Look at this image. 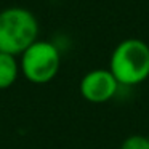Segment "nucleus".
Listing matches in <instances>:
<instances>
[{"instance_id": "obj_4", "label": "nucleus", "mask_w": 149, "mask_h": 149, "mask_svg": "<svg viewBox=\"0 0 149 149\" xmlns=\"http://www.w3.org/2000/svg\"><path fill=\"white\" fill-rule=\"evenodd\" d=\"M119 82L109 69H93L82 77L79 90L84 100L93 104L111 101L119 91Z\"/></svg>"}, {"instance_id": "obj_3", "label": "nucleus", "mask_w": 149, "mask_h": 149, "mask_svg": "<svg viewBox=\"0 0 149 149\" xmlns=\"http://www.w3.org/2000/svg\"><path fill=\"white\" fill-rule=\"evenodd\" d=\"M61 68V53L58 47L47 40H36L19 58L21 74L36 85L52 82Z\"/></svg>"}, {"instance_id": "obj_5", "label": "nucleus", "mask_w": 149, "mask_h": 149, "mask_svg": "<svg viewBox=\"0 0 149 149\" xmlns=\"http://www.w3.org/2000/svg\"><path fill=\"white\" fill-rule=\"evenodd\" d=\"M19 72V61L16 56L0 52V90L10 88L16 82Z\"/></svg>"}, {"instance_id": "obj_2", "label": "nucleus", "mask_w": 149, "mask_h": 149, "mask_svg": "<svg viewBox=\"0 0 149 149\" xmlns=\"http://www.w3.org/2000/svg\"><path fill=\"white\" fill-rule=\"evenodd\" d=\"M109 71L120 87H135L149 79V45L141 39H125L114 48Z\"/></svg>"}, {"instance_id": "obj_1", "label": "nucleus", "mask_w": 149, "mask_h": 149, "mask_svg": "<svg viewBox=\"0 0 149 149\" xmlns=\"http://www.w3.org/2000/svg\"><path fill=\"white\" fill-rule=\"evenodd\" d=\"M39 21L31 10L10 7L0 11V52L21 56L39 40Z\"/></svg>"}, {"instance_id": "obj_6", "label": "nucleus", "mask_w": 149, "mask_h": 149, "mask_svg": "<svg viewBox=\"0 0 149 149\" xmlns=\"http://www.w3.org/2000/svg\"><path fill=\"white\" fill-rule=\"evenodd\" d=\"M120 149H149V138L139 133L130 135L122 141Z\"/></svg>"}, {"instance_id": "obj_7", "label": "nucleus", "mask_w": 149, "mask_h": 149, "mask_svg": "<svg viewBox=\"0 0 149 149\" xmlns=\"http://www.w3.org/2000/svg\"><path fill=\"white\" fill-rule=\"evenodd\" d=\"M148 138H149V135H148Z\"/></svg>"}]
</instances>
